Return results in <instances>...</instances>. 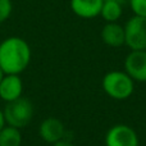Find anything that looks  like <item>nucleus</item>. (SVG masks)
Segmentation results:
<instances>
[{
	"mask_svg": "<svg viewBox=\"0 0 146 146\" xmlns=\"http://www.w3.org/2000/svg\"><path fill=\"white\" fill-rule=\"evenodd\" d=\"M31 62V48L22 37L12 36L0 44V68L4 74H19Z\"/></svg>",
	"mask_w": 146,
	"mask_h": 146,
	"instance_id": "nucleus-1",
	"label": "nucleus"
},
{
	"mask_svg": "<svg viewBox=\"0 0 146 146\" xmlns=\"http://www.w3.org/2000/svg\"><path fill=\"white\" fill-rule=\"evenodd\" d=\"M4 119L8 126L23 128L31 122L33 117V105L27 98H18L7 103L4 110Z\"/></svg>",
	"mask_w": 146,
	"mask_h": 146,
	"instance_id": "nucleus-2",
	"label": "nucleus"
},
{
	"mask_svg": "<svg viewBox=\"0 0 146 146\" xmlns=\"http://www.w3.org/2000/svg\"><path fill=\"white\" fill-rule=\"evenodd\" d=\"M103 90L115 100H124L133 92V80L126 72L111 71L103 78Z\"/></svg>",
	"mask_w": 146,
	"mask_h": 146,
	"instance_id": "nucleus-3",
	"label": "nucleus"
},
{
	"mask_svg": "<svg viewBox=\"0 0 146 146\" xmlns=\"http://www.w3.org/2000/svg\"><path fill=\"white\" fill-rule=\"evenodd\" d=\"M124 44L131 50H146V18L133 15L124 26Z\"/></svg>",
	"mask_w": 146,
	"mask_h": 146,
	"instance_id": "nucleus-4",
	"label": "nucleus"
},
{
	"mask_svg": "<svg viewBox=\"0 0 146 146\" xmlns=\"http://www.w3.org/2000/svg\"><path fill=\"white\" fill-rule=\"evenodd\" d=\"M106 146H139V137L133 128L126 124L113 126L105 136Z\"/></svg>",
	"mask_w": 146,
	"mask_h": 146,
	"instance_id": "nucleus-5",
	"label": "nucleus"
},
{
	"mask_svg": "<svg viewBox=\"0 0 146 146\" xmlns=\"http://www.w3.org/2000/svg\"><path fill=\"white\" fill-rule=\"evenodd\" d=\"M124 68L132 80L146 82V50H132L124 60Z\"/></svg>",
	"mask_w": 146,
	"mask_h": 146,
	"instance_id": "nucleus-6",
	"label": "nucleus"
},
{
	"mask_svg": "<svg viewBox=\"0 0 146 146\" xmlns=\"http://www.w3.org/2000/svg\"><path fill=\"white\" fill-rule=\"evenodd\" d=\"M23 83L18 74H4L0 81V98L9 103L22 96Z\"/></svg>",
	"mask_w": 146,
	"mask_h": 146,
	"instance_id": "nucleus-7",
	"label": "nucleus"
},
{
	"mask_svg": "<svg viewBox=\"0 0 146 146\" xmlns=\"http://www.w3.org/2000/svg\"><path fill=\"white\" fill-rule=\"evenodd\" d=\"M64 132H66L64 124L56 118L44 119L42 123L40 124V129H38L40 137L49 144H55V142L63 140Z\"/></svg>",
	"mask_w": 146,
	"mask_h": 146,
	"instance_id": "nucleus-8",
	"label": "nucleus"
},
{
	"mask_svg": "<svg viewBox=\"0 0 146 146\" xmlns=\"http://www.w3.org/2000/svg\"><path fill=\"white\" fill-rule=\"evenodd\" d=\"M104 0H71V9L77 17L91 19L100 15Z\"/></svg>",
	"mask_w": 146,
	"mask_h": 146,
	"instance_id": "nucleus-9",
	"label": "nucleus"
},
{
	"mask_svg": "<svg viewBox=\"0 0 146 146\" xmlns=\"http://www.w3.org/2000/svg\"><path fill=\"white\" fill-rule=\"evenodd\" d=\"M101 40L111 48H119L124 45V27L117 22H109L101 30Z\"/></svg>",
	"mask_w": 146,
	"mask_h": 146,
	"instance_id": "nucleus-10",
	"label": "nucleus"
},
{
	"mask_svg": "<svg viewBox=\"0 0 146 146\" xmlns=\"http://www.w3.org/2000/svg\"><path fill=\"white\" fill-rule=\"evenodd\" d=\"M22 135L19 128L5 126L0 131V146H21Z\"/></svg>",
	"mask_w": 146,
	"mask_h": 146,
	"instance_id": "nucleus-11",
	"label": "nucleus"
},
{
	"mask_svg": "<svg viewBox=\"0 0 146 146\" xmlns=\"http://www.w3.org/2000/svg\"><path fill=\"white\" fill-rule=\"evenodd\" d=\"M100 15L106 23L109 22H117L122 15V5L117 1L106 0L103 3Z\"/></svg>",
	"mask_w": 146,
	"mask_h": 146,
	"instance_id": "nucleus-12",
	"label": "nucleus"
},
{
	"mask_svg": "<svg viewBox=\"0 0 146 146\" xmlns=\"http://www.w3.org/2000/svg\"><path fill=\"white\" fill-rule=\"evenodd\" d=\"M128 4L135 15L146 18V0H128Z\"/></svg>",
	"mask_w": 146,
	"mask_h": 146,
	"instance_id": "nucleus-13",
	"label": "nucleus"
},
{
	"mask_svg": "<svg viewBox=\"0 0 146 146\" xmlns=\"http://www.w3.org/2000/svg\"><path fill=\"white\" fill-rule=\"evenodd\" d=\"M13 12L12 0H0V23L5 22Z\"/></svg>",
	"mask_w": 146,
	"mask_h": 146,
	"instance_id": "nucleus-14",
	"label": "nucleus"
},
{
	"mask_svg": "<svg viewBox=\"0 0 146 146\" xmlns=\"http://www.w3.org/2000/svg\"><path fill=\"white\" fill-rule=\"evenodd\" d=\"M53 146H74L73 144H71L69 141H64V140H60V141L53 144Z\"/></svg>",
	"mask_w": 146,
	"mask_h": 146,
	"instance_id": "nucleus-15",
	"label": "nucleus"
},
{
	"mask_svg": "<svg viewBox=\"0 0 146 146\" xmlns=\"http://www.w3.org/2000/svg\"><path fill=\"white\" fill-rule=\"evenodd\" d=\"M5 119H4V114H3V110H0V131L5 127Z\"/></svg>",
	"mask_w": 146,
	"mask_h": 146,
	"instance_id": "nucleus-16",
	"label": "nucleus"
},
{
	"mask_svg": "<svg viewBox=\"0 0 146 146\" xmlns=\"http://www.w3.org/2000/svg\"><path fill=\"white\" fill-rule=\"evenodd\" d=\"M104 1H106V0H104ZM111 1H117L121 5H123V4H126V3H128V0H111Z\"/></svg>",
	"mask_w": 146,
	"mask_h": 146,
	"instance_id": "nucleus-17",
	"label": "nucleus"
},
{
	"mask_svg": "<svg viewBox=\"0 0 146 146\" xmlns=\"http://www.w3.org/2000/svg\"><path fill=\"white\" fill-rule=\"evenodd\" d=\"M3 77H4V72H3V69L0 68V81L3 80Z\"/></svg>",
	"mask_w": 146,
	"mask_h": 146,
	"instance_id": "nucleus-18",
	"label": "nucleus"
}]
</instances>
